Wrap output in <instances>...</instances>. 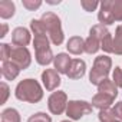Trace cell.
Segmentation results:
<instances>
[{
    "mask_svg": "<svg viewBox=\"0 0 122 122\" xmlns=\"http://www.w3.org/2000/svg\"><path fill=\"white\" fill-rule=\"evenodd\" d=\"M15 95L19 101L37 103L43 98V89L36 79H23L17 83Z\"/></svg>",
    "mask_w": 122,
    "mask_h": 122,
    "instance_id": "obj_1",
    "label": "cell"
},
{
    "mask_svg": "<svg viewBox=\"0 0 122 122\" xmlns=\"http://www.w3.org/2000/svg\"><path fill=\"white\" fill-rule=\"evenodd\" d=\"M40 22L43 23V26L46 29V33L49 35V39L53 45L59 46V45L63 43L65 35H63L62 23H60V19H59L57 15H55L53 12H46V13L42 15Z\"/></svg>",
    "mask_w": 122,
    "mask_h": 122,
    "instance_id": "obj_2",
    "label": "cell"
},
{
    "mask_svg": "<svg viewBox=\"0 0 122 122\" xmlns=\"http://www.w3.org/2000/svg\"><path fill=\"white\" fill-rule=\"evenodd\" d=\"M112 68V59L106 55H101L98 57H95V62L92 66V71L89 73V82L92 85H99L101 82H103L105 79H108L109 71Z\"/></svg>",
    "mask_w": 122,
    "mask_h": 122,
    "instance_id": "obj_3",
    "label": "cell"
},
{
    "mask_svg": "<svg viewBox=\"0 0 122 122\" xmlns=\"http://www.w3.org/2000/svg\"><path fill=\"white\" fill-rule=\"evenodd\" d=\"M49 43H50V39L46 35H35L33 46H35V52H36V62L42 66L49 65L55 59Z\"/></svg>",
    "mask_w": 122,
    "mask_h": 122,
    "instance_id": "obj_4",
    "label": "cell"
},
{
    "mask_svg": "<svg viewBox=\"0 0 122 122\" xmlns=\"http://www.w3.org/2000/svg\"><path fill=\"white\" fill-rule=\"evenodd\" d=\"M92 103L86 102V101H69L68 102V106H66V115L73 119V121H78L81 119L82 116L88 115L92 112Z\"/></svg>",
    "mask_w": 122,
    "mask_h": 122,
    "instance_id": "obj_5",
    "label": "cell"
},
{
    "mask_svg": "<svg viewBox=\"0 0 122 122\" xmlns=\"http://www.w3.org/2000/svg\"><path fill=\"white\" fill-rule=\"evenodd\" d=\"M66 106H68V95L63 91L53 92L47 99V108L53 115H62L63 112H66Z\"/></svg>",
    "mask_w": 122,
    "mask_h": 122,
    "instance_id": "obj_6",
    "label": "cell"
},
{
    "mask_svg": "<svg viewBox=\"0 0 122 122\" xmlns=\"http://www.w3.org/2000/svg\"><path fill=\"white\" fill-rule=\"evenodd\" d=\"M10 62L15 63L20 71L22 69H27L32 63V56L27 47H13L12 49V55H10Z\"/></svg>",
    "mask_w": 122,
    "mask_h": 122,
    "instance_id": "obj_7",
    "label": "cell"
},
{
    "mask_svg": "<svg viewBox=\"0 0 122 122\" xmlns=\"http://www.w3.org/2000/svg\"><path fill=\"white\" fill-rule=\"evenodd\" d=\"M42 82L46 91H55L60 85V76L56 69H45L42 72Z\"/></svg>",
    "mask_w": 122,
    "mask_h": 122,
    "instance_id": "obj_8",
    "label": "cell"
},
{
    "mask_svg": "<svg viewBox=\"0 0 122 122\" xmlns=\"http://www.w3.org/2000/svg\"><path fill=\"white\" fill-rule=\"evenodd\" d=\"M30 32L26 27H16L12 32V43L19 47H26L30 43Z\"/></svg>",
    "mask_w": 122,
    "mask_h": 122,
    "instance_id": "obj_9",
    "label": "cell"
},
{
    "mask_svg": "<svg viewBox=\"0 0 122 122\" xmlns=\"http://www.w3.org/2000/svg\"><path fill=\"white\" fill-rule=\"evenodd\" d=\"M85 72H86V63H85V60H82V59H72V63H71L66 75H68L69 79L75 81V79L83 78Z\"/></svg>",
    "mask_w": 122,
    "mask_h": 122,
    "instance_id": "obj_10",
    "label": "cell"
},
{
    "mask_svg": "<svg viewBox=\"0 0 122 122\" xmlns=\"http://www.w3.org/2000/svg\"><path fill=\"white\" fill-rule=\"evenodd\" d=\"M71 63H72V59L68 53H57L53 59L55 69L59 73H68V69H69Z\"/></svg>",
    "mask_w": 122,
    "mask_h": 122,
    "instance_id": "obj_11",
    "label": "cell"
},
{
    "mask_svg": "<svg viewBox=\"0 0 122 122\" xmlns=\"http://www.w3.org/2000/svg\"><path fill=\"white\" fill-rule=\"evenodd\" d=\"M66 49L72 55H81L85 52V40L81 36H72L66 43Z\"/></svg>",
    "mask_w": 122,
    "mask_h": 122,
    "instance_id": "obj_12",
    "label": "cell"
},
{
    "mask_svg": "<svg viewBox=\"0 0 122 122\" xmlns=\"http://www.w3.org/2000/svg\"><path fill=\"white\" fill-rule=\"evenodd\" d=\"M113 101H115V98H112V96H109V95H106V93H101V92H98L93 98H92V106H95V108H98V109H108L112 103H113Z\"/></svg>",
    "mask_w": 122,
    "mask_h": 122,
    "instance_id": "obj_13",
    "label": "cell"
},
{
    "mask_svg": "<svg viewBox=\"0 0 122 122\" xmlns=\"http://www.w3.org/2000/svg\"><path fill=\"white\" fill-rule=\"evenodd\" d=\"M19 72H20V69L15 63H12L10 60L9 62H3V65H2V75H3L5 79L13 81V79H16L19 76Z\"/></svg>",
    "mask_w": 122,
    "mask_h": 122,
    "instance_id": "obj_14",
    "label": "cell"
},
{
    "mask_svg": "<svg viewBox=\"0 0 122 122\" xmlns=\"http://www.w3.org/2000/svg\"><path fill=\"white\" fill-rule=\"evenodd\" d=\"M103 5L112 12L115 20L122 22V0H103Z\"/></svg>",
    "mask_w": 122,
    "mask_h": 122,
    "instance_id": "obj_15",
    "label": "cell"
},
{
    "mask_svg": "<svg viewBox=\"0 0 122 122\" xmlns=\"http://www.w3.org/2000/svg\"><path fill=\"white\" fill-rule=\"evenodd\" d=\"M98 92L101 93H106L112 98H116L118 95V86L113 83V81H109V79H105L103 82H101L98 85Z\"/></svg>",
    "mask_w": 122,
    "mask_h": 122,
    "instance_id": "obj_16",
    "label": "cell"
},
{
    "mask_svg": "<svg viewBox=\"0 0 122 122\" xmlns=\"http://www.w3.org/2000/svg\"><path fill=\"white\" fill-rule=\"evenodd\" d=\"M16 12V6L10 0H2L0 2V17L2 19H10L13 17Z\"/></svg>",
    "mask_w": 122,
    "mask_h": 122,
    "instance_id": "obj_17",
    "label": "cell"
},
{
    "mask_svg": "<svg viewBox=\"0 0 122 122\" xmlns=\"http://www.w3.org/2000/svg\"><path fill=\"white\" fill-rule=\"evenodd\" d=\"M98 20H99V23H101L102 26L112 25V23L115 22L112 12H111L105 5H103V2L101 3V10H99V13H98Z\"/></svg>",
    "mask_w": 122,
    "mask_h": 122,
    "instance_id": "obj_18",
    "label": "cell"
},
{
    "mask_svg": "<svg viewBox=\"0 0 122 122\" xmlns=\"http://www.w3.org/2000/svg\"><path fill=\"white\" fill-rule=\"evenodd\" d=\"M20 115L15 108H7L2 112V122H20Z\"/></svg>",
    "mask_w": 122,
    "mask_h": 122,
    "instance_id": "obj_19",
    "label": "cell"
},
{
    "mask_svg": "<svg viewBox=\"0 0 122 122\" xmlns=\"http://www.w3.org/2000/svg\"><path fill=\"white\" fill-rule=\"evenodd\" d=\"M101 49V43L96 37L93 36H88V39L85 40V52L89 53V55H93L96 53L98 50Z\"/></svg>",
    "mask_w": 122,
    "mask_h": 122,
    "instance_id": "obj_20",
    "label": "cell"
},
{
    "mask_svg": "<svg viewBox=\"0 0 122 122\" xmlns=\"http://www.w3.org/2000/svg\"><path fill=\"white\" fill-rule=\"evenodd\" d=\"M113 53L122 55V25L116 27L115 37H113Z\"/></svg>",
    "mask_w": 122,
    "mask_h": 122,
    "instance_id": "obj_21",
    "label": "cell"
},
{
    "mask_svg": "<svg viewBox=\"0 0 122 122\" xmlns=\"http://www.w3.org/2000/svg\"><path fill=\"white\" fill-rule=\"evenodd\" d=\"M99 121L101 122H115L116 121V115H115V111L113 109H102L99 111V115H98Z\"/></svg>",
    "mask_w": 122,
    "mask_h": 122,
    "instance_id": "obj_22",
    "label": "cell"
},
{
    "mask_svg": "<svg viewBox=\"0 0 122 122\" xmlns=\"http://www.w3.org/2000/svg\"><path fill=\"white\" fill-rule=\"evenodd\" d=\"M12 46L7 43H2L0 45V59L2 62H9L10 60V55H12Z\"/></svg>",
    "mask_w": 122,
    "mask_h": 122,
    "instance_id": "obj_23",
    "label": "cell"
},
{
    "mask_svg": "<svg viewBox=\"0 0 122 122\" xmlns=\"http://www.w3.org/2000/svg\"><path fill=\"white\" fill-rule=\"evenodd\" d=\"M30 29H32V32H33L35 35H47V33H46V29H45V26H43V23H42L40 20L33 19V20L30 22Z\"/></svg>",
    "mask_w": 122,
    "mask_h": 122,
    "instance_id": "obj_24",
    "label": "cell"
},
{
    "mask_svg": "<svg viewBox=\"0 0 122 122\" xmlns=\"http://www.w3.org/2000/svg\"><path fill=\"white\" fill-rule=\"evenodd\" d=\"M27 122H52V118H50L49 115L43 113V112H37V113L32 115V116L27 119Z\"/></svg>",
    "mask_w": 122,
    "mask_h": 122,
    "instance_id": "obj_25",
    "label": "cell"
},
{
    "mask_svg": "<svg viewBox=\"0 0 122 122\" xmlns=\"http://www.w3.org/2000/svg\"><path fill=\"white\" fill-rule=\"evenodd\" d=\"M22 3H23V7H26L27 10H36L42 6L40 0H22Z\"/></svg>",
    "mask_w": 122,
    "mask_h": 122,
    "instance_id": "obj_26",
    "label": "cell"
},
{
    "mask_svg": "<svg viewBox=\"0 0 122 122\" xmlns=\"http://www.w3.org/2000/svg\"><path fill=\"white\" fill-rule=\"evenodd\" d=\"M112 81L113 83L118 86V88H122V69L121 68H115L113 69V73H112Z\"/></svg>",
    "mask_w": 122,
    "mask_h": 122,
    "instance_id": "obj_27",
    "label": "cell"
},
{
    "mask_svg": "<svg viewBox=\"0 0 122 122\" xmlns=\"http://www.w3.org/2000/svg\"><path fill=\"white\" fill-rule=\"evenodd\" d=\"M81 6L83 7L85 12H93L98 6H101L98 2H92V0H82L81 2Z\"/></svg>",
    "mask_w": 122,
    "mask_h": 122,
    "instance_id": "obj_28",
    "label": "cell"
},
{
    "mask_svg": "<svg viewBox=\"0 0 122 122\" xmlns=\"http://www.w3.org/2000/svg\"><path fill=\"white\" fill-rule=\"evenodd\" d=\"M0 89H2V98H0V105H3V103H6V101H7V98H9V92H10V89H9V86H7V83H6V82H2V83H0Z\"/></svg>",
    "mask_w": 122,
    "mask_h": 122,
    "instance_id": "obj_29",
    "label": "cell"
},
{
    "mask_svg": "<svg viewBox=\"0 0 122 122\" xmlns=\"http://www.w3.org/2000/svg\"><path fill=\"white\" fill-rule=\"evenodd\" d=\"M113 111H115V115H116V118L122 121V102H118V103L115 105Z\"/></svg>",
    "mask_w": 122,
    "mask_h": 122,
    "instance_id": "obj_30",
    "label": "cell"
},
{
    "mask_svg": "<svg viewBox=\"0 0 122 122\" xmlns=\"http://www.w3.org/2000/svg\"><path fill=\"white\" fill-rule=\"evenodd\" d=\"M7 30H9L7 25H6V23H3V25H2V33H0V37H5V36L7 35Z\"/></svg>",
    "mask_w": 122,
    "mask_h": 122,
    "instance_id": "obj_31",
    "label": "cell"
},
{
    "mask_svg": "<svg viewBox=\"0 0 122 122\" xmlns=\"http://www.w3.org/2000/svg\"><path fill=\"white\" fill-rule=\"evenodd\" d=\"M62 122H71V121H62Z\"/></svg>",
    "mask_w": 122,
    "mask_h": 122,
    "instance_id": "obj_32",
    "label": "cell"
},
{
    "mask_svg": "<svg viewBox=\"0 0 122 122\" xmlns=\"http://www.w3.org/2000/svg\"><path fill=\"white\" fill-rule=\"evenodd\" d=\"M115 122H119V121H115Z\"/></svg>",
    "mask_w": 122,
    "mask_h": 122,
    "instance_id": "obj_33",
    "label": "cell"
}]
</instances>
